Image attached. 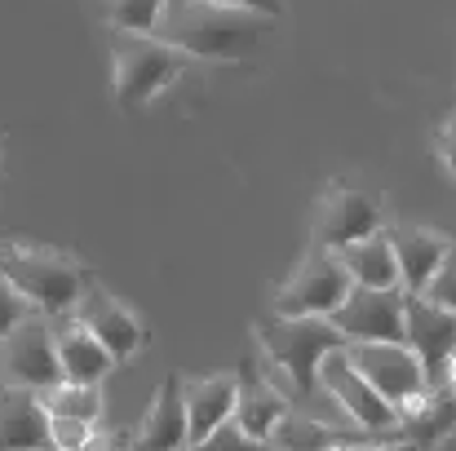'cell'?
Wrapping results in <instances>:
<instances>
[{
	"instance_id": "obj_1",
	"label": "cell",
	"mask_w": 456,
	"mask_h": 451,
	"mask_svg": "<svg viewBox=\"0 0 456 451\" xmlns=\"http://www.w3.org/2000/svg\"><path fill=\"white\" fill-rule=\"evenodd\" d=\"M155 36L182 49L191 62H244L275 36V18L217 0H168Z\"/></svg>"
},
{
	"instance_id": "obj_2",
	"label": "cell",
	"mask_w": 456,
	"mask_h": 451,
	"mask_svg": "<svg viewBox=\"0 0 456 451\" xmlns=\"http://www.w3.org/2000/svg\"><path fill=\"white\" fill-rule=\"evenodd\" d=\"M0 279L31 310L67 318L80 305L85 288L94 284V270L67 248L36 239H0Z\"/></svg>"
},
{
	"instance_id": "obj_3",
	"label": "cell",
	"mask_w": 456,
	"mask_h": 451,
	"mask_svg": "<svg viewBox=\"0 0 456 451\" xmlns=\"http://www.w3.org/2000/svg\"><path fill=\"white\" fill-rule=\"evenodd\" d=\"M191 67L182 49L159 36H129L116 31L111 40V93L120 111H142Z\"/></svg>"
},
{
	"instance_id": "obj_4",
	"label": "cell",
	"mask_w": 456,
	"mask_h": 451,
	"mask_svg": "<svg viewBox=\"0 0 456 451\" xmlns=\"http://www.w3.org/2000/svg\"><path fill=\"white\" fill-rule=\"evenodd\" d=\"M257 341L266 350V358L293 381L297 394H314L319 390V367L332 350L346 345V336L337 332L332 318H284V314H271L257 323Z\"/></svg>"
},
{
	"instance_id": "obj_5",
	"label": "cell",
	"mask_w": 456,
	"mask_h": 451,
	"mask_svg": "<svg viewBox=\"0 0 456 451\" xmlns=\"http://www.w3.org/2000/svg\"><path fill=\"white\" fill-rule=\"evenodd\" d=\"M350 288H354V279H350L341 253L310 244V253L293 270V279L275 293V314H284V318H310V314L332 318L341 310V301L350 297Z\"/></svg>"
},
{
	"instance_id": "obj_6",
	"label": "cell",
	"mask_w": 456,
	"mask_h": 451,
	"mask_svg": "<svg viewBox=\"0 0 456 451\" xmlns=\"http://www.w3.org/2000/svg\"><path fill=\"white\" fill-rule=\"evenodd\" d=\"M67 381L62 358H58V332L53 318L31 310L4 341H0V385H22V390H49Z\"/></svg>"
},
{
	"instance_id": "obj_7",
	"label": "cell",
	"mask_w": 456,
	"mask_h": 451,
	"mask_svg": "<svg viewBox=\"0 0 456 451\" xmlns=\"http://www.w3.org/2000/svg\"><path fill=\"white\" fill-rule=\"evenodd\" d=\"M346 354L354 358L363 381L390 407H399V403H408V399L430 390V372L421 367V358L412 354L408 341H354V345H346Z\"/></svg>"
},
{
	"instance_id": "obj_8",
	"label": "cell",
	"mask_w": 456,
	"mask_h": 451,
	"mask_svg": "<svg viewBox=\"0 0 456 451\" xmlns=\"http://www.w3.org/2000/svg\"><path fill=\"white\" fill-rule=\"evenodd\" d=\"M346 345L354 341H408V293L403 288H350L332 314Z\"/></svg>"
},
{
	"instance_id": "obj_9",
	"label": "cell",
	"mask_w": 456,
	"mask_h": 451,
	"mask_svg": "<svg viewBox=\"0 0 456 451\" xmlns=\"http://www.w3.org/2000/svg\"><path fill=\"white\" fill-rule=\"evenodd\" d=\"M319 390H323L350 421H359L363 430H377V434H395V430H399V412L363 381V372L354 367V358L346 354V345L323 358V367H319Z\"/></svg>"
},
{
	"instance_id": "obj_10",
	"label": "cell",
	"mask_w": 456,
	"mask_h": 451,
	"mask_svg": "<svg viewBox=\"0 0 456 451\" xmlns=\"http://www.w3.org/2000/svg\"><path fill=\"white\" fill-rule=\"evenodd\" d=\"M71 318L76 323H85L111 354H116V363H125V358H134L142 345H147V327H142V318L125 305V301H116L98 279L85 288V297L80 305L71 310Z\"/></svg>"
},
{
	"instance_id": "obj_11",
	"label": "cell",
	"mask_w": 456,
	"mask_h": 451,
	"mask_svg": "<svg viewBox=\"0 0 456 451\" xmlns=\"http://www.w3.org/2000/svg\"><path fill=\"white\" fill-rule=\"evenodd\" d=\"M377 230H386L377 199H368V195H359V190H350V186H341V181H332V186L323 190L319 217H314V244H323V248H346V244H359V239H368V235H377Z\"/></svg>"
},
{
	"instance_id": "obj_12",
	"label": "cell",
	"mask_w": 456,
	"mask_h": 451,
	"mask_svg": "<svg viewBox=\"0 0 456 451\" xmlns=\"http://www.w3.org/2000/svg\"><path fill=\"white\" fill-rule=\"evenodd\" d=\"M386 235H390V248H395V262H399L403 293H426L456 244L448 235H435V230H421V226H386Z\"/></svg>"
},
{
	"instance_id": "obj_13",
	"label": "cell",
	"mask_w": 456,
	"mask_h": 451,
	"mask_svg": "<svg viewBox=\"0 0 456 451\" xmlns=\"http://www.w3.org/2000/svg\"><path fill=\"white\" fill-rule=\"evenodd\" d=\"M408 345L430 376L444 372L456 354V310H444L421 293H408Z\"/></svg>"
},
{
	"instance_id": "obj_14",
	"label": "cell",
	"mask_w": 456,
	"mask_h": 451,
	"mask_svg": "<svg viewBox=\"0 0 456 451\" xmlns=\"http://www.w3.org/2000/svg\"><path fill=\"white\" fill-rule=\"evenodd\" d=\"M191 447V425H186V381L168 372L155 390L151 407L138 430V451H182Z\"/></svg>"
},
{
	"instance_id": "obj_15",
	"label": "cell",
	"mask_w": 456,
	"mask_h": 451,
	"mask_svg": "<svg viewBox=\"0 0 456 451\" xmlns=\"http://www.w3.org/2000/svg\"><path fill=\"white\" fill-rule=\"evenodd\" d=\"M0 451H53L49 412L36 390L0 385Z\"/></svg>"
},
{
	"instance_id": "obj_16",
	"label": "cell",
	"mask_w": 456,
	"mask_h": 451,
	"mask_svg": "<svg viewBox=\"0 0 456 451\" xmlns=\"http://www.w3.org/2000/svg\"><path fill=\"white\" fill-rule=\"evenodd\" d=\"M235 403H240V372L186 381V425H191V443H204L213 430H222L226 421H235Z\"/></svg>"
},
{
	"instance_id": "obj_17",
	"label": "cell",
	"mask_w": 456,
	"mask_h": 451,
	"mask_svg": "<svg viewBox=\"0 0 456 451\" xmlns=\"http://www.w3.org/2000/svg\"><path fill=\"white\" fill-rule=\"evenodd\" d=\"M53 332H58V358H62V376L67 381L102 385L116 372V354L85 323H76L71 314L67 318H53Z\"/></svg>"
},
{
	"instance_id": "obj_18",
	"label": "cell",
	"mask_w": 456,
	"mask_h": 451,
	"mask_svg": "<svg viewBox=\"0 0 456 451\" xmlns=\"http://www.w3.org/2000/svg\"><path fill=\"white\" fill-rule=\"evenodd\" d=\"M289 416V403H284V394H275L262 376H253V372H240V403H235V425L248 434V439H262V443H271V434H275V425Z\"/></svg>"
},
{
	"instance_id": "obj_19",
	"label": "cell",
	"mask_w": 456,
	"mask_h": 451,
	"mask_svg": "<svg viewBox=\"0 0 456 451\" xmlns=\"http://www.w3.org/2000/svg\"><path fill=\"white\" fill-rule=\"evenodd\" d=\"M337 253H341V262H346V270L359 288H403L399 284V262H395V248H390L386 230H377L359 244H346Z\"/></svg>"
},
{
	"instance_id": "obj_20",
	"label": "cell",
	"mask_w": 456,
	"mask_h": 451,
	"mask_svg": "<svg viewBox=\"0 0 456 451\" xmlns=\"http://www.w3.org/2000/svg\"><path fill=\"white\" fill-rule=\"evenodd\" d=\"M456 430V390H430V403L403 425V439H412L421 451L444 443Z\"/></svg>"
},
{
	"instance_id": "obj_21",
	"label": "cell",
	"mask_w": 456,
	"mask_h": 451,
	"mask_svg": "<svg viewBox=\"0 0 456 451\" xmlns=\"http://www.w3.org/2000/svg\"><path fill=\"white\" fill-rule=\"evenodd\" d=\"M40 403L49 416H71V421H94L102 416V385H85V381H58L49 390H40Z\"/></svg>"
},
{
	"instance_id": "obj_22",
	"label": "cell",
	"mask_w": 456,
	"mask_h": 451,
	"mask_svg": "<svg viewBox=\"0 0 456 451\" xmlns=\"http://www.w3.org/2000/svg\"><path fill=\"white\" fill-rule=\"evenodd\" d=\"M337 443H341V434H332L328 425H319L310 416H293V412L271 434V447L275 451H332Z\"/></svg>"
},
{
	"instance_id": "obj_23",
	"label": "cell",
	"mask_w": 456,
	"mask_h": 451,
	"mask_svg": "<svg viewBox=\"0 0 456 451\" xmlns=\"http://www.w3.org/2000/svg\"><path fill=\"white\" fill-rule=\"evenodd\" d=\"M168 13V0H111V27L129 36H155Z\"/></svg>"
},
{
	"instance_id": "obj_24",
	"label": "cell",
	"mask_w": 456,
	"mask_h": 451,
	"mask_svg": "<svg viewBox=\"0 0 456 451\" xmlns=\"http://www.w3.org/2000/svg\"><path fill=\"white\" fill-rule=\"evenodd\" d=\"M182 451H275L271 443H262V439H248L235 421H226L222 430H213L204 443H191V447H182Z\"/></svg>"
},
{
	"instance_id": "obj_25",
	"label": "cell",
	"mask_w": 456,
	"mask_h": 451,
	"mask_svg": "<svg viewBox=\"0 0 456 451\" xmlns=\"http://www.w3.org/2000/svg\"><path fill=\"white\" fill-rule=\"evenodd\" d=\"M94 421H71V416H49V439H53V451H80L89 439H94Z\"/></svg>"
},
{
	"instance_id": "obj_26",
	"label": "cell",
	"mask_w": 456,
	"mask_h": 451,
	"mask_svg": "<svg viewBox=\"0 0 456 451\" xmlns=\"http://www.w3.org/2000/svg\"><path fill=\"white\" fill-rule=\"evenodd\" d=\"M421 297H430L435 305H444V310H456V244H452V253H448V262H444V270L430 279V288Z\"/></svg>"
},
{
	"instance_id": "obj_27",
	"label": "cell",
	"mask_w": 456,
	"mask_h": 451,
	"mask_svg": "<svg viewBox=\"0 0 456 451\" xmlns=\"http://www.w3.org/2000/svg\"><path fill=\"white\" fill-rule=\"evenodd\" d=\"M27 314H31V305H27V301H22L13 288H9V284H4V279H0V341H4V336H9V332H13L22 318H27Z\"/></svg>"
},
{
	"instance_id": "obj_28",
	"label": "cell",
	"mask_w": 456,
	"mask_h": 451,
	"mask_svg": "<svg viewBox=\"0 0 456 451\" xmlns=\"http://www.w3.org/2000/svg\"><path fill=\"white\" fill-rule=\"evenodd\" d=\"M138 447V434L129 430H94V439L80 451H134Z\"/></svg>"
},
{
	"instance_id": "obj_29",
	"label": "cell",
	"mask_w": 456,
	"mask_h": 451,
	"mask_svg": "<svg viewBox=\"0 0 456 451\" xmlns=\"http://www.w3.org/2000/svg\"><path fill=\"white\" fill-rule=\"evenodd\" d=\"M439 155H444V164H448V173L456 177V111L448 116V125L439 129Z\"/></svg>"
},
{
	"instance_id": "obj_30",
	"label": "cell",
	"mask_w": 456,
	"mask_h": 451,
	"mask_svg": "<svg viewBox=\"0 0 456 451\" xmlns=\"http://www.w3.org/2000/svg\"><path fill=\"white\" fill-rule=\"evenodd\" d=\"M217 4H244V9H257V13H280V0H217Z\"/></svg>"
},
{
	"instance_id": "obj_31",
	"label": "cell",
	"mask_w": 456,
	"mask_h": 451,
	"mask_svg": "<svg viewBox=\"0 0 456 451\" xmlns=\"http://www.w3.org/2000/svg\"><path fill=\"white\" fill-rule=\"evenodd\" d=\"M381 451H421V447H417L412 439H386V443H381Z\"/></svg>"
},
{
	"instance_id": "obj_32",
	"label": "cell",
	"mask_w": 456,
	"mask_h": 451,
	"mask_svg": "<svg viewBox=\"0 0 456 451\" xmlns=\"http://www.w3.org/2000/svg\"><path fill=\"white\" fill-rule=\"evenodd\" d=\"M444 376H448V390H456V354L448 358V367H444Z\"/></svg>"
},
{
	"instance_id": "obj_33",
	"label": "cell",
	"mask_w": 456,
	"mask_h": 451,
	"mask_svg": "<svg viewBox=\"0 0 456 451\" xmlns=\"http://www.w3.org/2000/svg\"><path fill=\"white\" fill-rule=\"evenodd\" d=\"M332 451H350V447H346V443H337V447H332Z\"/></svg>"
},
{
	"instance_id": "obj_34",
	"label": "cell",
	"mask_w": 456,
	"mask_h": 451,
	"mask_svg": "<svg viewBox=\"0 0 456 451\" xmlns=\"http://www.w3.org/2000/svg\"><path fill=\"white\" fill-rule=\"evenodd\" d=\"M350 451H363V447H350ZM368 451H381V447H368Z\"/></svg>"
},
{
	"instance_id": "obj_35",
	"label": "cell",
	"mask_w": 456,
	"mask_h": 451,
	"mask_svg": "<svg viewBox=\"0 0 456 451\" xmlns=\"http://www.w3.org/2000/svg\"><path fill=\"white\" fill-rule=\"evenodd\" d=\"M0 142H4V125H0Z\"/></svg>"
}]
</instances>
